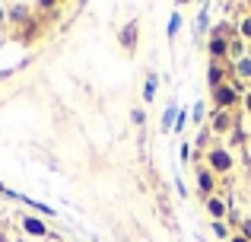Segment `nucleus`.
Listing matches in <instances>:
<instances>
[{"label": "nucleus", "instance_id": "nucleus-1", "mask_svg": "<svg viewBox=\"0 0 251 242\" xmlns=\"http://www.w3.org/2000/svg\"><path fill=\"white\" fill-rule=\"evenodd\" d=\"M203 166L210 169L213 175H229L235 169V156L226 143H213V147L203 153Z\"/></svg>", "mask_w": 251, "mask_h": 242}, {"label": "nucleus", "instance_id": "nucleus-2", "mask_svg": "<svg viewBox=\"0 0 251 242\" xmlns=\"http://www.w3.org/2000/svg\"><path fill=\"white\" fill-rule=\"evenodd\" d=\"M242 96H245L242 83H223L220 89L210 93V102H213L216 112H232L235 106H242Z\"/></svg>", "mask_w": 251, "mask_h": 242}, {"label": "nucleus", "instance_id": "nucleus-3", "mask_svg": "<svg viewBox=\"0 0 251 242\" xmlns=\"http://www.w3.org/2000/svg\"><path fill=\"white\" fill-rule=\"evenodd\" d=\"M229 32H226V26H216L213 32H210V38H207V54H210V61H216V64H226L229 61Z\"/></svg>", "mask_w": 251, "mask_h": 242}, {"label": "nucleus", "instance_id": "nucleus-4", "mask_svg": "<svg viewBox=\"0 0 251 242\" xmlns=\"http://www.w3.org/2000/svg\"><path fill=\"white\" fill-rule=\"evenodd\" d=\"M207 128H210V134L213 137H226V134H232L235 131V112H210V118H207Z\"/></svg>", "mask_w": 251, "mask_h": 242}, {"label": "nucleus", "instance_id": "nucleus-5", "mask_svg": "<svg viewBox=\"0 0 251 242\" xmlns=\"http://www.w3.org/2000/svg\"><path fill=\"white\" fill-rule=\"evenodd\" d=\"M19 230H23L25 236H32V239H48L51 236L48 220L35 217V214H23V217H19Z\"/></svg>", "mask_w": 251, "mask_h": 242}, {"label": "nucleus", "instance_id": "nucleus-6", "mask_svg": "<svg viewBox=\"0 0 251 242\" xmlns=\"http://www.w3.org/2000/svg\"><path fill=\"white\" fill-rule=\"evenodd\" d=\"M203 211H207L210 223H216V220H226V223H229V201L223 198V194H210V198H203Z\"/></svg>", "mask_w": 251, "mask_h": 242}, {"label": "nucleus", "instance_id": "nucleus-7", "mask_svg": "<svg viewBox=\"0 0 251 242\" xmlns=\"http://www.w3.org/2000/svg\"><path fill=\"white\" fill-rule=\"evenodd\" d=\"M194 185L203 198H210V194H216V175L207 166H194Z\"/></svg>", "mask_w": 251, "mask_h": 242}, {"label": "nucleus", "instance_id": "nucleus-8", "mask_svg": "<svg viewBox=\"0 0 251 242\" xmlns=\"http://www.w3.org/2000/svg\"><path fill=\"white\" fill-rule=\"evenodd\" d=\"M223 83H229V67H226V64L210 61V67H207V86L210 89H220Z\"/></svg>", "mask_w": 251, "mask_h": 242}, {"label": "nucleus", "instance_id": "nucleus-9", "mask_svg": "<svg viewBox=\"0 0 251 242\" xmlns=\"http://www.w3.org/2000/svg\"><path fill=\"white\" fill-rule=\"evenodd\" d=\"M137 32H140V26H137V23H127L121 29V45H124V51H127V54L137 48Z\"/></svg>", "mask_w": 251, "mask_h": 242}, {"label": "nucleus", "instance_id": "nucleus-10", "mask_svg": "<svg viewBox=\"0 0 251 242\" xmlns=\"http://www.w3.org/2000/svg\"><path fill=\"white\" fill-rule=\"evenodd\" d=\"M232 74H235V80H239V83L251 80V54L239 57V61H232Z\"/></svg>", "mask_w": 251, "mask_h": 242}, {"label": "nucleus", "instance_id": "nucleus-11", "mask_svg": "<svg viewBox=\"0 0 251 242\" xmlns=\"http://www.w3.org/2000/svg\"><path fill=\"white\" fill-rule=\"evenodd\" d=\"M235 35H239L242 42H251V13H245V16H239V26H235Z\"/></svg>", "mask_w": 251, "mask_h": 242}, {"label": "nucleus", "instance_id": "nucleus-12", "mask_svg": "<svg viewBox=\"0 0 251 242\" xmlns=\"http://www.w3.org/2000/svg\"><path fill=\"white\" fill-rule=\"evenodd\" d=\"M229 57H232V61L245 57V42H242L239 35H232V38H229Z\"/></svg>", "mask_w": 251, "mask_h": 242}, {"label": "nucleus", "instance_id": "nucleus-13", "mask_svg": "<svg viewBox=\"0 0 251 242\" xmlns=\"http://www.w3.org/2000/svg\"><path fill=\"white\" fill-rule=\"evenodd\" d=\"M143 99H156V74H150L147 77V83H143Z\"/></svg>", "mask_w": 251, "mask_h": 242}, {"label": "nucleus", "instance_id": "nucleus-14", "mask_svg": "<svg viewBox=\"0 0 251 242\" xmlns=\"http://www.w3.org/2000/svg\"><path fill=\"white\" fill-rule=\"evenodd\" d=\"M210 230H213V236H220V239L229 242V223H226V220H216V223H210Z\"/></svg>", "mask_w": 251, "mask_h": 242}, {"label": "nucleus", "instance_id": "nucleus-15", "mask_svg": "<svg viewBox=\"0 0 251 242\" xmlns=\"http://www.w3.org/2000/svg\"><path fill=\"white\" fill-rule=\"evenodd\" d=\"M207 140H210V128H203V131H201V134H197V140H194V147H197V150H203V153H207V150H210V143H207Z\"/></svg>", "mask_w": 251, "mask_h": 242}, {"label": "nucleus", "instance_id": "nucleus-16", "mask_svg": "<svg viewBox=\"0 0 251 242\" xmlns=\"http://www.w3.org/2000/svg\"><path fill=\"white\" fill-rule=\"evenodd\" d=\"M239 236H245L251 242V217H242L239 220Z\"/></svg>", "mask_w": 251, "mask_h": 242}, {"label": "nucleus", "instance_id": "nucleus-17", "mask_svg": "<svg viewBox=\"0 0 251 242\" xmlns=\"http://www.w3.org/2000/svg\"><path fill=\"white\" fill-rule=\"evenodd\" d=\"M175 115H178L175 106H169V108H166V121H162V131H172V124H175Z\"/></svg>", "mask_w": 251, "mask_h": 242}, {"label": "nucleus", "instance_id": "nucleus-18", "mask_svg": "<svg viewBox=\"0 0 251 242\" xmlns=\"http://www.w3.org/2000/svg\"><path fill=\"white\" fill-rule=\"evenodd\" d=\"M130 121H134L137 128H143V124H147V112H143V108H134V112H130Z\"/></svg>", "mask_w": 251, "mask_h": 242}, {"label": "nucleus", "instance_id": "nucleus-19", "mask_svg": "<svg viewBox=\"0 0 251 242\" xmlns=\"http://www.w3.org/2000/svg\"><path fill=\"white\" fill-rule=\"evenodd\" d=\"M242 108L251 115V89H245V96H242Z\"/></svg>", "mask_w": 251, "mask_h": 242}, {"label": "nucleus", "instance_id": "nucleus-20", "mask_svg": "<svg viewBox=\"0 0 251 242\" xmlns=\"http://www.w3.org/2000/svg\"><path fill=\"white\" fill-rule=\"evenodd\" d=\"M207 118H203V106H194V124H203Z\"/></svg>", "mask_w": 251, "mask_h": 242}, {"label": "nucleus", "instance_id": "nucleus-21", "mask_svg": "<svg viewBox=\"0 0 251 242\" xmlns=\"http://www.w3.org/2000/svg\"><path fill=\"white\" fill-rule=\"evenodd\" d=\"M178 26H181V16H172V23H169V35H175Z\"/></svg>", "mask_w": 251, "mask_h": 242}, {"label": "nucleus", "instance_id": "nucleus-22", "mask_svg": "<svg viewBox=\"0 0 251 242\" xmlns=\"http://www.w3.org/2000/svg\"><path fill=\"white\" fill-rule=\"evenodd\" d=\"M229 242H248L245 236H239V233H235V236H229Z\"/></svg>", "mask_w": 251, "mask_h": 242}, {"label": "nucleus", "instance_id": "nucleus-23", "mask_svg": "<svg viewBox=\"0 0 251 242\" xmlns=\"http://www.w3.org/2000/svg\"><path fill=\"white\" fill-rule=\"evenodd\" d=\"M248 13H251V3H248Z\"/></svg>", "mask_w": 251, "mask_h": 242}]
</instances>
